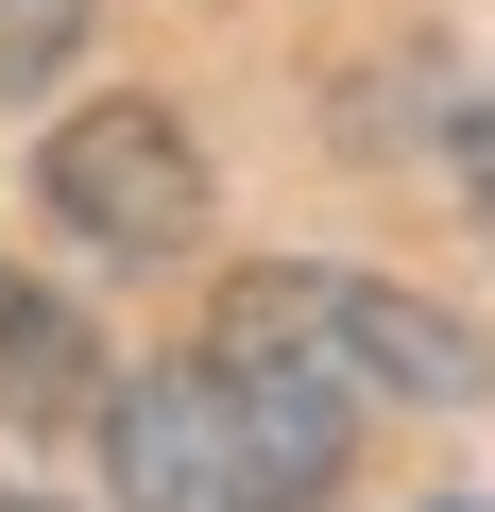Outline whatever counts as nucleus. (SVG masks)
<instances>
[{
    "label": "nucleus",
    "mask_w": 495,
    "mask_h": 512,
    "mask_svg": "<svg viewBox=\"0 0 495 512\" xmlns=\"http://www.w3.org/2000/svg\"><path fill=\"white\" fill-rule=\"evenodd\" d=\"M35 188H52V222H69L86 256H188V222H205V154L171 137V103H86V120H52Z\"/></svg>",
    "instance_id": "3"
},
{
    "label": "nucleus",
    "mask_w": 495,
    "mask_h": 512,
    "mask_svg": "<svg viewBox=\"0 0 495 512\" xmlns=\"http://www.w3.org/2000/svg\"><path fill=\"white\" fill-rule=\"evenodd\" d=\"M359 461V410L291 359H154L137 393H103V478L120 512H325Z\"/></svg>",
    "instance_id": "1"
},
{
    "label": "nucleus",
    "mask_w": 495,
    "mask_h": 512,
    "mask_svg": "<svg viewBox=\"0 0 495 512\" xmlns=\"http://www.w3.org/2000/svg\"><path fill=\"white\" fill-rule=\"evenodd\" d=\"M444 512H478V495H444Z\"/></svg>",
    "instance_id": "7"
},
{
    "label": "nucleus",
    "mask_w": 495,
    "mask_h": 512,
    "mask_svg": "<svg viewBox=\"0 0 495 512\" xmlns=\"http://www.w3.org/2000/svg\"><path fill=\"white\" fill-rule=\"evenodd\" d=\"M103 342H86V308L69 291H35V274H0V427H103Z\"/></svg>",
    "instance_id": "4"
},
{
    "label": "nucleus",
    "mask_w": 495,
    "mask_h": 512,
    "mask_svg": "<svg viewBox=\"0 0 495 512\" xmlns=\"http://www.w3.org/2000/svg\"><path fill=\"white\" fill-rule=\"evenodd\" d=\"M86 52V0H0V86H52Z\"/></svg>",
    "instance_id": "5"
},
{
    "label": "nucleus",
    "mask_w": 495,
    "mask_h": 512,
    "mask_svg": "<svg viewBox=\"0 0 495 512\" xmlns=\"http://www.w3.org/2000/svg\"><path fill=\"white\" fill-rule=\"evenodd\" d=\"M18 512H35V495H18Z\"/></svg>",
    "instance_id": "9"
},
{
    "label": "nucleus",
    "mask_w": 495,
    "mask_h": 512,
    "mask_svg": "<svg viewBox=\"0 0 495 512\" xmlns=\"http://www.w3.org/2000/svg\"><path fill=\"white\" fill-rule=\"evenodd\" d=\"M0 512H18V495H0Z\"/></svg>",
    "instance_id": "8"
},
{
    "label": "nucleus",
    "mask_w": 495,
    "mask_h": 512,
    "mask_svg": "<svg viewBox=\"0 0 495 512\" xmlns=\"http://www.w3.org/2000/svg\"><path fill=\"white\" fill-rule=\"evenodd\" d=\"M461 205H478V239H495V86L461 103Z\"/></svg>",
    "instance_id": "6"
},
{
    "label": "nucleus",
    "mask_w": 495,
    "mask_h": 512,
    "mask_svg": "<svg viewBox=\"0 0 495 512\" xmlns=\"http://www.w3.org/2000/svg\"><path fill=\"white\" fill-rule=\"evenodd\" d=\"M205 342L291 359V376H325L342 410H478V393H495V359H478L461 308H427V291H393V274H308V256H291V274H239Z\"/></svg>",
    "instance_id": "2"
}]
</instances>
